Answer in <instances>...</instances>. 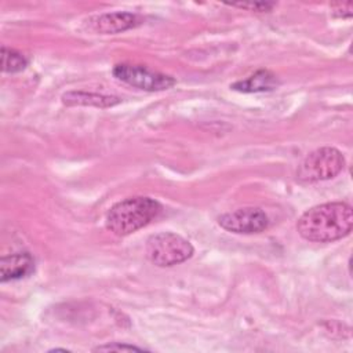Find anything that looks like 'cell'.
I'll return each instance as SVG.
<instances>
[{
  "mask_svg": "<svg viewBox=\"0 0 353 353\" xmlns=\"http://www.w3.org/2000/svg\"><path fill=\"white\" fill-rule=\"evenodd\" d=\"M120 98L114 95L87 92V91H69L62 95V103L66 106H95L110 108L120 103Z\"/></svg>",
  "mask_w": 353,
  "mask_h": 353,
  "instance_id": "obj_10",
  "label": "cell"
},
{
  "mask_svg": "<svg viewBox=\"0 0 353 353\" xmlns=\"http://www.w3.org/2000/svg\"><path fill=\"white\" fill-rule=\"evenodd\" d=\"M145 349L134 346V345H127V343H106V345H101L97 346L94 349V352H143Z\"/></svg>",
  "mask_w": 353,
  "mask_h": 353,
  "instance_id": "obj_13",
  "label": "cell"
},
{
  "mask_svg": "<svg viewBox=\"0 0 353 353\" xmlns=\"http://www.w3.org/2000/svg\"><path fill=\"white\" fill-rule=\"evenodd\" d=\"M161 212V204L146 196H135L116 203L106 214L105 225L116 236L131 234L154 221Z\"/></svg>",
  "mask_w": 353,
  "mask_h": 353,
  "instance_id": "obj_2",
  "label": "cell"
},
{
  "mask_svg": "<svg viewBox=\"0 0 353 353\" xmlns=\"http://www.w3.org/2000/svg\"><path fill=\"white\" fill-rule=\"evenodd\" d=\"M28 63L29 61L22 52L14 48H8L6 46L1 47V70L4 73L22 72L28 66Z\"/></svg>",
  "mask_w": 353,
  "mask_h": 353,
  "instance_id": "obj_11",
  "label": "cell"
},
{
  "mask_svg": "<svg viewBox=\"0 0 353 353\" xmlns=\"http://www.w3.org/2000/svg\"><path fill=\"white\" fill-rule=\"evenodd\" d=\"M34 270V259L29 252H17L6 255L0 259L1 283L19 280L29 276Z\"/></svg>",
  "mask_w": 353,
  "mask_h": 353,
  "instance_id": "obj_8",
  "label": "cell"
},
{
  "mask_svg": "<svg viewBox=\"0 0 353 353\" xmlns=\"http://www.w3.org/2000/svg\"><path fill=\"white\" fill-rule=\"evenodd\" d=\"M230 7H237L248 11H255V12H269L276 7V3H266V1H259V3H228Z\"/></svg>",
  "mask_w": 353,
  "mask_h": 353,
  "instance_id": "obj_12",
  "label": "cell"
},
{
  "mask_svg": "<svg viewBox=\"0 0 353 353\" xmlns=\"http://www.w3.org/2000/svg\"><path fill=\"white\" fill-rule=\"evenodd\" d=\"M148 259L160 268H168L188 261L194 248L189 240L172 232L152 234L145 245Z\"/></svg>",
  "mask_w": 353,
  "mask_h": 353,
  "instance_id": "obj_3",
  "label": "cell"
},
{
  "mask_svg": "<svg viewBox=\"0 0 353 353\" xmlns=\"http://www.w3.org/2000/svg\"><path fill=\"white\" fill-rule=\"evenodd\" d=\"M345 168V157L331 146L319 148L299 163L296 178L302 182H320L335 178Z\"/></svg>",
  "mask_w": 353,
  "mask_h": 353,
  "instance_id": "obj_4",
  "label": "cell"
},
{
  "mask_svg": "<svg viewBox=\"0 0 353 353\" xmlns=\"http://www.w3.org/2000/svg\"><path fill=\"white\" fill-rule=\"evenodd\" d=\"M112 73L119 81L143 91H164L176 83L172 76L150 70L141 65L119 63L113 68Z\"/></svg>",
  "mask_w": 353,
  "mask_h": 353,
  "instance_id": "obj_5",
  "label": "cell"
},
{
  "mask_svg": "<svg viewBox=\"0 0 353 353\" xmlns=\"http://www.w3.org/2000/svg\"><path fill=\"white\" fill-rule=\"evenodd\" d=\"M142 23V18L138 14L127 11L105 12L94 17L90 21V26L95 33L101 34H116L132 29Z\"/></svg>",
  "mask_w": 353,
  "mask_h": 353,
  "instance_id": "obj_7",
  "label": "cell"
},
{
  "mask_svg": "<svg viewBox=\"0 0 353 353\" xmlns=\"http://www.w3.org/2000/svg\"><path fill=\"white\" fill-rule=\"evenodd\" d=\"M353 228V208L343 201H332L306 210L296 222V232L307 241L331 243L347 236Z\"/></svg>",
  "mask_w": 353,
  "mask_h": 353,
  "instance_id": "obj_1",
  "label": "cell"
},
{
  "mask_svg": "<svg viewBox=\"0 0 353 353\" xmlns=\"http://www.w3.org/2000/svg\"><path fill=\"white\" fill-rule=\"evenodd\" d=\"M331 8H332V12H334L335 17L349 18V17H352L353 4L350 1H347V3H335V4H331Z\"/></svg>",
  "mask_w": 353,
  "mask_h": 353,
  "instance_id": "obj_14",
  "label": "cell"
},
{
  "mask_svg": "<svg viewBox=\"0 0 353 353\" xmlns=\"http://www.w3.org/2000/svg\"><path fill=\"white\" fill-rule=\"evenodd\" d=\"M222 229L237 234H254L268 229L269 218L262 208L243 207L222 214L218 218Z\"/></svg>",
  "mask_w": 353,
  "mask_h": 353,
  "instance_id": "obj_6",
  "label": "cell"
},
{
  "mask_svg": "<svg viewBox=\"0 0 353 353\" xmlns=\"http://www.w3.org/2000/svg\"><path fill=\"white\" fill-rule=\"evenodd\" d=\"M279 84L280 81L274 73L268 69H261L247 79L230 84V88L240 92H265L273 91L279 87Z\"/></svg>",
  "mask_w": 353,
  "mask_h": 353,
  "instance_id": "obj_9",
  "label": "cell"
}]
</instances>
